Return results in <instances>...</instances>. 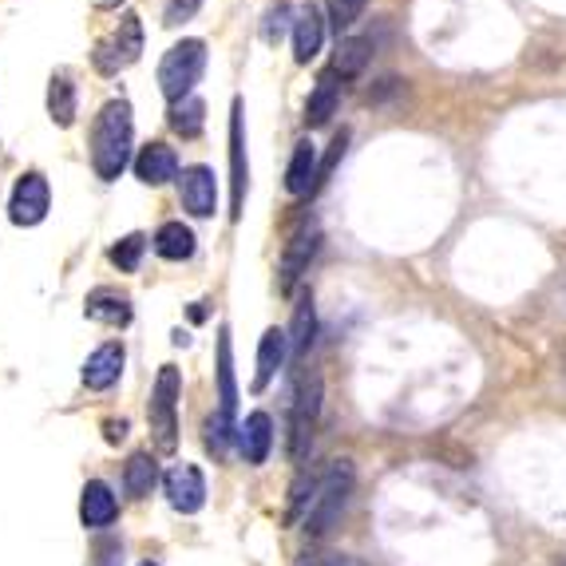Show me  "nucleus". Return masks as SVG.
I'll use <instances>...</instances> for the list:
<instances>
[{
	"label": "nucleus",
	"mask_w": 566,
	"mask_h": 566,
	"mask_svg": "<svg viewBox=\"0 0 566 566\" xmlns=\"http://www.w3.org/2000/svg\"><path fill=\"white\" fill-rule=\"evenodd\" d=\"M103 435H108V444H120L123 435H127V420H108V424H103Z\"/></svg>",
	"instance_id": "nucleus-33"
},
{
	"label": "nucleus",
	"mask_w": 566,
	"mask_h": 566,
	"mask_svg": "<svg viewBox=\"0 0 566 566\" xmlns=\"http://www.w3.org/2000/svg\"><path fill=\"white\" fill-rule=\"evenodd\" d=\"M143 56V24L135 12H127L120 21V28L108 36V40L96 44V52H91V60H96V72H103V76H115V72H123V67H131L135 60Z\"/></svg>",
	"instance_id": "nucleus-6"
},
{
	"label": "nucleus",
	"mask_w": 566,
	"mask_h": 566,
	"mask_svg": "<svg viewBox=\"0 0 566 566\" xmlns=\"http://www.w3.org/2000/svg\"><path fill=\"white\" fill-rule=\"evenodd\" d=\"M202 123H207V103L198 96H186L179 103H171V127L183 135V139H198L202 135Z\"/></svg>",
	"instance_id": "nucleus-27"
},
{
	"label": "nucleus",
	"mask_w": 566,
	"mask_h": 566,
	"mask_svg": "<svg viewBox=\"0 0 566 566\" xmlns=\"http://www.w3.org/2000/svg\"><path fill=\"white\" fill-rule=\"evenodd\" d=\"M285 357H290V333L285 329H266V337H261L258 345V372H254V392H266L270 389V381L278 377V369L285 365Z\"/></svg>",
	"instance_id": "nucleus-15"
},
{
	"label": "nucleus",
	"mask_w": 566,
	"mask_h": 566,
	"mask_svg": "<svg viewBox=\"0 0 566 566\" xmlns=\"http://www.w3.org/2000/svg\"><path fill=\"white\" fill-rule=\"evenodd\" d=\"M337 103H341L337 76H321L313 91H309V103H305V123H309V127H325V123L337 115Z\"/></svg>",
	"instance_id": "nucleus-21"
},
{
	"label": "nucleus",
	"mask_w": 566,
	"mask_h": 566,
	"mask_svg": "<svg viewBox=\"0 0 566 566\" xmlns=\"http://www.w3.org/2000/svg\"><path fill=\"white\" fill-rule=\"evenodd\" d=\"M143 250H147V238H143V234H127V238H120L111 246V261H115L123 273H135L143 261Z\"/></svg>",
	"instance_id": "nucleus-28"
},
{
	"label": "nucleus",
	"mask_w": 566,
	"mask_h": 566,
	"mask_svg": "<svg viewBox=\"0 0 566 566\" xmlns=\"http://www.w3.org/2000/svg\"><path fill=\"white\" fill-rule=\"evenodd\" d=\"M91 4H96V9H120L123 0H91Z\"/></svg>",
	"instance_id": "nucleus-34"
},
{
	"label": "nucleus",
	"mask_w": 566,
	"mask_h": 566,
	"mask_svg": "<svg viewBox=\"0 0 566 566\" xmlns=\"http://www.w3.org/2000/svg\"><path fill=\"white\" fill-rule=\"evenodd\" d=\"M325 566H357L353 558H333V563H325Z\"/></svg>",
	"instance_id": "nucleus-35"
},
{
	"label": "nucleus",
	"mask_w": 566,
	"mask_h": 566,
	"mask_svg": "<svg viewBox=\"0 0 566 566\" xmlns=\"http://www.w3.org/2000/svg\"><path fill=\"white\" fill-rule=\"evenodd\" d=\"M329 4V21H333V28H353V24L360 21V12L369 9V0H325Z\"/></svg>",
	"instance_id": "nucleus-29"
},
{
	"label": "nucleus",
	"mask_w": 566,
	"mask_h": 566,
	"mask_svg": "<svg viewBox=\"0 0 566 566\" xmlns=\"http://www.w3.org/2000/svg\"><path fill=\"white\" fill-rule=\"evenodd\" d=\"M345 147H348V131L341 127L337 135H333V143H329V155L321 159V163H317V186H321V183L329 179V174H333V167L341 163V155H345ZM317 186H313V190H317Z\"/></svg>",
	"instance_id": "nucleus-30"
},
{
	"label": "nucleus",
	"mask_w": 566,
	"mask_h": 566,
	"mask_svg": "<svg viewBox=\"0 0 566 566\" xmlns=\"http://www.w3.org/2000/svg\"><path fill=\"white\" fill-rule=\"evenodd\" d=\"M143 566H159V563H143Z\"/></svg>",
	"instance_id": "nucleus-36"
},
{
	"label": "nucleus",
	"mask_w": 566,
	"mask_h": 566,
	"mask_svg": "<svg viewBox=\"0 0 566 566\" xmlns=\"http://www.w3.org/2000/svg\"><path fill=\"white\" fill-rule=\"evenodd\" d=\"M84 313L91 317V321H103V325H111V329L131 325V302L123 294H115V290H96V294L87 297Z\"/></svg>",
	"instance_id": "nucleus-20"
},
{
	"label": "nucleus",
	"mask_w": 566,
	"mask_h": 566,
	"mask_svg": "<svg viewBox=\"0 0 566 566\" xmlns=\"http://www.w3.org/2000/svg\"><path fill=\"white\" fill-rule=\"evenodd\" d=\"M285 21H290V4H278V9H270V16H266V28H261V36H266V44L282 40Z\"/></svg>",
	"instance_id": "nucleus-32"
},
{
	"label": "nucleus",
	"mask_w": 566,
	"mask_h": 566,
	"mask_svg": "<svg viewBox=\"0 0 566 566\" xmlns=\"http://www.w3.org/2000/svg\"><path fill=\"white\" fill-rule=\"evenodd\" d=\"M313 333H317V313H313V297L305 294L294 309V325H290V360L302 365L309 345H313Z\"/></svg>",
	"instance_id": "nucleus-23"
},
{
	"label": "nucleus",
	"mask_w": 566,
	"mask_h": 566,
	"mask_svg": "<svg viewBox=\"0 0 566 566\" xmlns=\"http://www.w3.org/2000/svg\"><path fill=\"white\" fill-rule=\"evenodd\" d=\"M155 483H159V464H155V456L151 452H135V456L127 459V468H123V488H127V495L143 500V495H151Z\"/></svg>",
	"instance_id": "nucleus-26"
},
{
	"label": "nucleus",
	"mask_w": 566,
	"mask_h": 566,
	"mask_svg": "<svg viewBox=\"0 0 566 566\" xmlns=\"http://www.w3.org/2000/svg\"><path fill=\"white\" fill-rule=\"evenodd\" d=\"M131 143H135V120H131L127 99H111L96 115L91 127V167L103 183H115L131 163Z\"/></svg>",
	"instance_id": "nucleus-1"
},
{
	"label": "nucleus",
	"mask_w": 566,
	"mask_h": 566,
	"mask_svg": "<svg viewBox=\"0 0 566 566\" xmlns=\"http://www.w3.org/2000/svg\"><path fill=\"white\" fill-rule=\"evenodd\" d=\"M155 254L167 261H186L195 254V230L183 226V222H163L155 234Z\"/></svg>",
	"instance_id": "nucleus-24"
},
{
	"label": "nucleus",
	"mask_w": 566,
	"mask_h": 566,
	"mask_svg": "<svg viewBox=\"0 0 566 566\" xmlns=\"http://www.w3.org/2000/svg\"><path fill=\"white\" fill-rule=\"evenodd\" d=\"M135 174H139V183L147 186L171 183V179H179V155H174L167 143H151V147H143L139 159H135Z\"/></svg>",
	"instance_id": "nucleus-17"
},
{
	"label": "nucleus",
	"mask_w": 566,
	"mask_h": 566,
	"mask_svg": "<svg viewBox=\"0 0 566 566\" xmlns=\"http://www.w3.org/2000/svg\"><path fill=\"white\" fill-rule=\"evenodd\" d=\"M115 515H120V503H115L108 483H103V479L84 483V491H79V522H84L87 531H103V527H111Z\"/></svg>",
	"instance_id": "nucleus-13"
},
{
	"label": "nucleus",
	"mask_w": 566,
	"mask_h": 566,
	"mask_svg": "<svg viewBox=\"0 0 566 566\" xmlns=\"http://www.w3.org/2000/svg\"><path fill=\"white\" fill-rule=\"evenodd\" d=\"M52 210V190H48V179L36 171L21 174L16 186H12V198H9V218L16 226H40L44 218Z\"/></svg>",
	"instance_id": "nucleus-7"
},
{
	"label": "nucleus",
	"mask_w": 566,
	"mask_h": 566,
	"mask_svg": "<svg viewBox=\"0 0 566 566\" xmlns=\"http://www.w3.org/2000/svg\"><path fill=\"white\" fill-rule=\"evenodd\" d=\"M353 479H357V471H353L348 459H333L325 468V476L317 479L313 503H309V515H305V531L313 534V539L329 534L341 522V515L348 507V495H353Z\"/></svg>",
	"instance_id": "nucleus-2"
},
{
	"label": "nucleus",
	"mask_w": 566,
	"mask_h": 566,
	"mask_svg": "<svg viewBox=\"0 0 566 566\" xmlns=\"http://www.w3.org/2000/svg\"><path fill=\"white\" fill-rule=\"evenodd\" d=\"M234 413H238V381H234V341L230 329H218V420H226L234 428Z\"/></svg>",
	"instance_id": "nucleus-11"
},
{
	"label": "nucleus",
	"mask_w": 566,
	"mask_h": 566,
	"mask_svg": "<svg viewBox=\"0 0 566 566\" xmlns=\"http://www.w3.org/2000/svg\"><path fill=\"white\" fill-rule=\"evenodd\" d=\"M48 115H52L56 127L76 123V84H72L67 72H56L52 84H48Z\"/></svg>",
	"instance_id": "nucleus-22"
},
{
	"label": "nucleus",
	"mask_w": 566,
	"mask_h": 566,
	"mask_svg": "<svg viewBox=\"0 0 566 566\" xmlns=\"http://www.w3.org/2000/svg\"><path fill=\"white\" fill-rule=\"evenodd\" d=\"M321 44H325V21H321V12H317L313 4H305L294 21V60L297 64L317 60Z\"/></svg>",
	"instance_id": "nucleus-18"
},
{
	"label": "nucleus",
	"mask_w": 566,
	"mask_h": 566,
	"mask_svg": "<svg viewBox=\"0 0 566 566\" xmlns=\"http://www.w3.org/2000/svg\"><path fill=\"white\" fill-rule=\"evenodd\" d=\"M198 9H202V0H167L163 24H186V21H195Z\"/></svg>",
	"instance_id": "nucleus-31"
},
{
	"label": "nucleus",
	"mask_w": 566,
	"mask_h": 566,
	"mask_svg": "<svg viewBox=\"0 0 566 566\" xmlns=\"http://www.w3.org/2000/svg\"><path fill=\"white\" fill-rule=\"evenodd\" d=\"M238 447L242 456H246V464H266L273 452V420L266 413H250L246 420H242L238 428Z\"/></svg>",
	"instance_id": "nucleus-16"
},
{
	"label": "nucleus",
	"mask_w": 566,
	"mask_h": 566,
	"mask_svg": "<svg viewBox=\"0 0 566 566\" xmlns=\"http://www.w3.org/2000/svg\"><path fill=\"white\" fill-rule=\"evenodd\" d=\"M163 491H167V503H171L179 515H195L202 512V503H207V479L195 464H174L171 471L163 476Z\"/></svg>",
	"instance_id": "nucleus-9"
},
{
	"label": "nucleus",
	"mask_w": 566,
	"mask_h": 566,
	"mask_svg": "<svg viewBox=\"0 0 566 566\" xmlns=\"http://www.w3.org/2000/svg\"><path fill=\"white\" fill-rule=\"evenodd\" d=\"M321 372H309L297 384L294 408H290V459L294 464H305L309 447H313L317 435V420H321Z\"/></svg>",
	"instance_id": "nucleus-4"
},
{
	"label": "nucleus",
	"mask_w": 566,
	"mask_h": 566,
	"mask_svg": "<svg viewBox=\"0 0 566 566\" xmlns=\"http://www.w3.org/2000/svg\"><path fill=\"white\" fill-rule=\"evenodd\" d=\"M563 566H566V563H563Z\"/></svg>",
	"instance_id": "nucleus-37"
},
{
	"label": "nucleus",
	"mask_w": 566,
	"mask_h": 566,
	"mask_svg": "<svg viewBox=\"0 0 566 566\" xmlns=\"http://www.w3.org/2000/svg\"><path fill=\"white\" fill-rule=\"evenodd\" d=\"M317 250H321V230L317 226H302L294 238L285 242L282 261H278V285H282V294L294 290L297 278H302V273L309 270V261L317 258Z\"/></svg>",
	"instance_id": "nucleus-10"
},
{
	"label": "nucleus",
	"mask_w": 566,
	"mask_h": 566,
	"mask_svg": "<svg viewBox=\"0 0 566 566\" xmlns=\"http://www.w3.org/2000/svg\"><path fill=\"white\" fill-rule=\"evenodd\" d=\"M372 60V40L365 36H348V40L337 44V56H333V72L341 79H357Z\"/></svg>",
	"instance_id": "nucleus-25"
},
{
	"label": "nucleus",
	"mask_w": 566,
	"mask_h": 566,
	"mask_svg": "<svg viewBox=\"0 0 566 566\" xmlns=\"http://www.w3.org/2000/svg\"><path fill=\"white\" fill-rule=\"evenodd\" d=\"M179 186H183V207L195 218H210L218 210V179L210 167H186L179 174Z\"/></svg>",
	"instance_id": "nucleus-12"
},
{
	"label": "nucleus",
	"mask_w": 566,
	"mask_h": 566,
	"mask_svg": "<svg viewBox=\"0 0 566 566\" xmlns=\"http://www.w3.org/2000/svg\"><path fill=\"white\" fill-rule=\"evenodd\" d=\"M179 396H183V377L174 365H163L151 404H147V420H151V432L163 452H174V444H179Z\"/></svg>",
	"instance_id": "nucleus-5"
},
{
	"label": "nucleus",
	"mask_w": 566,
	"mask_h": 566,
	"mask_svg": "<svg viewBox=\"0 0 566 566\" xmlns=\"http://www.w3.org/2000/svg\"><path fill=\"white\" fill-rule=\"evenodd\" d=\"M313 186H317V147L309 139H302L294 147L290 167H285V190L294 198H305L313 195Z\"/></svg>",
	"instance_id": "nucleus-19"
},
{
	"label": "nucleus",
	"mask_w": 566,
	"mask_h": 566,
	"mask_svg": "<svg viewBox=\"0 0 566 566\" xmlns=\"http://www.w3.org/2000/svg\"><path fill=\"white\" fill-rule=\"evenodd\" d=\"M246 183H250V167H246V131H242V99L230 108V218L238 222L246 207Z\"/></svg>",
	"instance_id": "nucleus-8"
},
{
	"label": "nucleus",
	"mask_w": 566,
	"mask_h": 566,
	"mask_svg": "<svg viewBox=\"0 0 566 566\" xmlns=\"http://www.w3.org/2000/svg\"><path fill=\"white\" fill-rule=\"evenodd\" d=\"M123 360H127V353H123L120 341H108V345H99L96 353L84 360V384L91 392H108L111 384L120 381Z\"/></svg>",
	"instance_id": "nucleus-14"
},
{
	"label": "nucleus",
	"mask_w": 566,
	"mask_h": 566,
	"mask_svg": "<svg viewBox=\"0 0 566 566\" xmlns=\"http://www.w3.org/2000/svg\"><path fill=\"white\" fill-rule=\"evenodd\" d=\"M207 72V44L202 40H179L159 64V91L171 103L195 96V84Z\"/></svg>",
	"instance_id": "nucleus-3"
}]
</instances>
